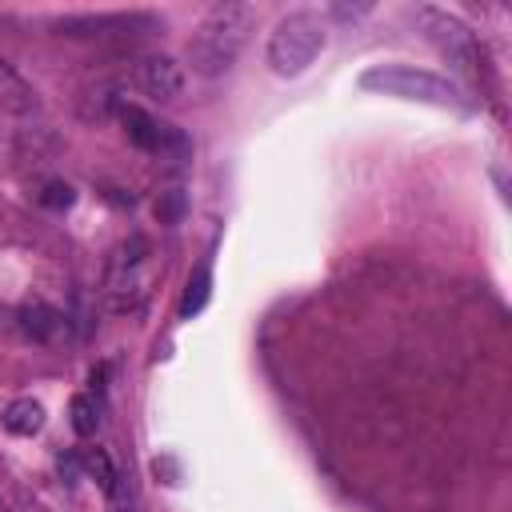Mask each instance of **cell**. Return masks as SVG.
I'll return each mask as SVG.
<instances>
[{"mask_svg":"<svg viewBox=\"0 0 512 512\" xmlns=\"http://www.w3.org/2000/svg\"><path fill=\"white\" fill-rule=\"evenodd\" d=\"M136 84L148 96H156V100H180V92H184V68L172 56L152 52V56H140L136 60Z\"/></svg>","mask_w":512,"mask_h":512,"instance_id":"6","label":"cell"},{"mask_svg":"<svg viewBox=\"0 0 512 512\" xmlns=\"http://www.w3.org/2000/svg\"><path fill=\"white\" fill-rule=\"evenodd\" d=\"M0 424H4V432H12V436H36V432L44 428V404L32 400V396H20V400H12V404L0 412Z\"/></svg>","mask_w":512,"mask_h":512,"instance_id":"10","label":"cell"},{"mask_svg":"<svg viewBox=\"0 0 512 512\" xmlns=\"http://www.w3.org/2000/svg\"><path fill=\"white\" fill-rule=\"evenodd\" d=\"M416 24L424 28V36H428L460 72H476V76H480V48H476V40H472V32H468L464 20H456V16L444 12V8L420 4V8H416Z\"/></svg>","mask_w":512,"mask_h":512,"instance_id":"4","label":"cell"},{"mask_svg":"<svg viewBox=\"0 0 512 512\" xmlns=\"http://www.w3.org/2000/svg\"><path fill=\"white\" fill-rule=\"evenodd\" d=\"M80 464L88 468V476H96V484H100L104 492H112V488H116V472H112V460H108L100 448H84Z\"/></svg>","mask_w":512,"mask_h":512,"instance_id":"13","label":"cell"},{"mask_svg":"<svg viewBox=\"0 0 512 512\" xmlns=\"http://www.w3.org/2000/svg\"><path fill=\"white\" fill-rule=\"evenodd\" d=\"M40 204L52 208V212H64V208L76 204V188H72L68 180H48V184L40 188Z\"/></svg>","mask_w":512,"mask_h":512,"instance_id":"14","label":"cell"},{"mask_svg":"<svg viewBox=\"0 0 512 512\" xmlns=\"http://www.w3.org/2000/svg\"><path fill=\"white\" fill-rule=\"evenodd\" d=\"M252 4H216L204 12V20L196 24L192 40H188V64L200 76H220L236 64L248 32H252Z\"/></svg>","mask_w":512,"mask_h":512,"instance_id":"1","label":"cell"},{"mask_svg":"<svg viewBox=\"0 0 512 512\" xmlns=\"http://www.w3.org/2000/svg\"><path fill=\"white\" fill-rule=\"evenodd\" d=\"M16 324H20V332L28 336V340H36V344H44V340H52L56 332H60V312L52 308V304H44V300H24L20 308H16Z\"/></svg>","mask_w":512,"mask_h":512,"instance_id":"8","label":"cell"},{"mask_svg":"<svg viewBox=\"0 0 512 512\" xmlns=\"http://www.w3.org/2000/svg\"><path fill=\"white\" fill-rule=\"evenodd\" d=\"M360 88L384 92V96H400V100L436 104V108H460V112L472 108L464 100V92L448 76H436V72L412 68V64H372V68L360 72Z\"/></svg>","mask_w":512,"mask_h":512,"instance_id":"2","label":"cell"},{"mask_svg":"<svg viewBox=\"0 0 512 512\" xmlns=\"http://www.w3.org/2000/svg\"><path fill=\"white\" fill-rule=\"evenodd\" d=\"M328 44V28L316 12H288L268 36V68L276 76H300Z\"/></svg>","mask_w":512,"mask_h":512,"instance_id":"3","label":"cell"},{"mask_svg":"<svg viewBox=\"0 0 512 512\" xmlns=\"http://www.w3.org/2000/svg\"><path fill=\"white\" fill-rule=\"evenodd\" d=\"M68 416H72V428L80 432V436H92L96 428H100V404L92 400V396H72V404H68Z\"/></svg>","mask_w":512,"mask_h":512,"instance_id":"12","label":"cell"},{"mask_svg":"<svg viewBox=\"0 0 512 512\" xmlns=\"http://www.w3.org/2000/svg\"><path fill=\"white\" fill-rule=\"evenodd\" d=\"M56 28H60V36H116V40H128V36H148L156 28V16H144V12L64 16Z\"/></svg>","mask_w":512,"mask_h":512,"instance_id":"5","label":"cell"},{"mask_svg":"<svg viewBox=\"0 0 512 512\" xmlns=\"http://www.w3.org/2000/svg\"><path fill=\"white\" fill-rule=\"evenodd\" d=\"M184 208H188V200H184L180 188H164V192L156 196V220H160V224H176V220L184 216Z\"/></svg>","mask_w":512,"mask_h":512,"instance_id":"15","label":"cell"},{"mask_svg":"<svg viewBox=\"0 0 512 512\" xmlns=\"http://www.w3.org/2000/svg\"><path fill=\"white\" fill-rule=\"evenodd\" d=\"M372 4H332V16L336 20H356V16H368Z\"/></svg>","mask_w":512,"mask_h":512,"instance_id":"16","label":"cell"},{"mask_svg":"<svg viewBox=\"0 0 512 512\" xmlns=\"http://www.w3.org/2000/svg\"><path fill=\"white\" fill-rule=\"evenodd\" d=\"M208 296H212V272H208V264H200V268L188 276V284H184L180 316H184V320H188V316H196V312L208 304Z\"/></svg>","mask_w":512,"mask_h":512,"instance_id":"11","label":"cell"},{"mask_svg":"<svg viewBox=\"0 0 512 512\" xmlns=\"http://www.w3.org/2000/svg\"><path fill=\"white\" fill-rule=\"evenodd\" d=\"M120 124H124V136L136 144V148H144V152H156L160 148V120L156 116H148L140 104H120Z\"/></svg>","mask_w":512,"mask_h":512,"instance_id":"9","label":"cell"},{"mask_svg":"<svg viewBox=\"0 0 512 512\" xmlns=\"http://www.w3.org/2000/svg\"><path fill=\"white\" fill-rule=\"evenodd\" d=\"M0 112H8V116H36L40 112L36 88L4 56H0Z\"/></svg>","mask_w":512,"mask_h":512,"instance_id":"7","label":"cell"}]
</instances>
